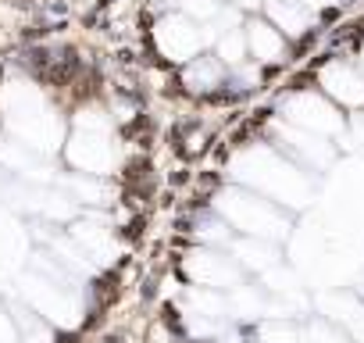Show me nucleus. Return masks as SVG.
I'll return each instance as SVG.
<instances>
[{"label": "nucleus", "instance_id": "4", "mask_svg": "<svg viewBox=\"0 0 364 343\" xmlns=\"http://www.w3.org/2000/svg\"><path fill=\"white\" fill-rule=\"evenodd\" d=\"M268 15L279 29H286L289 36H300L311 26V15L300 8V0H268Z\"/></svg>", "mask_w": 364, "mask_h": 343}, {"label": "nucleus", "instance_id": "3", "mask_svg": "<svg viewBox=\"0 0 364 343\" xmlns=\"http://www.w3.org/2000/svg\"><path fill=\"white\" fill-rule=\"evenodd\" d=\"M321 86L332 97H339L343 104H364V79L346 65H328L321 72Z\"/></svg>", "mask_w": 364, "mask_h": 343}, {"label": "nucleus", "instance_id": "6", "mask_svg": "<svg viewBox=\"0 0 364 343\" xmlns=\"http://www.w3.org/2000/svg\"><path fill=\"white\" fill-rule=\"evenodd\" d=\"M186 83H190L193 90H211V86H218V83H222V68H218V61H215V58H200V61H193L190 72H186Z\"/></svg>", "mask_w": 364, "mask_h": 343}, {"label": "nucleus", "instance_id": "1", "mask_svg": "<svg viewBox=\"0 0 364 343\" xmlns=\"http://www.w3.org/2000/svg\"><path fill=\"white\" fill-rule=\"evenodd\" d=\"M286 115H289L296 125H304V129H318V132H339V129H343V118H339L325 100H318V97H311V93L289 97V100H286Z\"/></svg>", "mask_w": 364, "mask_h": 343}, {"label": "nucleus", "instance_id": "2", "mask_svg": "<svg viewBox=\"0 0 364 343\" xmlns=\"http://www.w3.org/2000/svg\"><path fill=\"white\" fill-rule=\"evenodd\" d=\"M157 43H161V51H164L168 58L186 61L193 51H200L204 36H200L186 19H182V15H171V19H164V22H161V29H157Z\"/></svg>", "mask_w": 364, "mask_h": 343}, {"label": "nucleus", "instance_id": "5", "mask_svg": "<svg viewBox=\"0 0 364 343\" xmlns=\"http://www.w3.org/2000/svg\"><path fill=\"white\" fill-rule=\"evenodd\" d=\"M247 43H250V51H254L261 61H275V58L282 54V36H279L272 26H264V22H254V26L247 29Z\"/></svg>", "mask_w": 364, "mask_h": 343}, {"label": "nucleus", "instance_id": "7", "mask_svg": "<svg viewBox=\"0 0 364 343\" xmlns=\"http://www.w3.org/2000/svg\"><path fill=\"white\" fill-rule=\"evenodd\" d=\"M243 51H247V40H243V33H229V36L218 43V58H225L229 65L243 61Z\"/></svg>", "mask_w": 364, "mask_h": 343}, {"label": "nucleus", "instance_id": "8", "mask_svg": "<svg viewBox=\"0 0 364 343\" xmlns=\"http://www.w3.org/2000/svg\"><path fill=\"white\" fill-rule=\"evenodd\" d=\"M182 11L197 15V19H211V15H218V4L215 0H182Z\"/></svg>", "mask_w": 364, "mask_h": 343}]
</instances>
